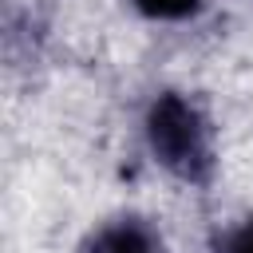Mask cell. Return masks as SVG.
I'll use <instances>...</instances> for the list:
<instances>
[{
  "instance_id": "1",
  "label": "cell",
  "mask_w": 253,
  "mask_h": 253,
  "mask_svg": "<svg viewBox=\"0 0 253 253\" xmlns=\"http://www.w3.org/2000/svg\"><path fill=\"white\" fill-rule=\"evenodd\" d=\"M146 142L154 150V158L174 170L186 182H206L213 154H210V134L202 115L174 91L158 95L146 111Z\"/></svg>"
},
{
  "instance_id": "2",
  "label": "cell",
  "mask_w": 253,
  "mask_h": 253,
  "mask_svg": "<svg viewBox=\"0 0 253 253\" xmlns=\"http://www.w3.org/2000/svg\"><path fill=\"white\" fill-rule=\"evenodd\" d=\"M87 253H158V249H154V233H150L142 221L119 217V221L103 225V229L91 237Z\"/></svg>"
},
{
  "instance_id": "4",
  "label": "cell",
  "mask_w": 253,
  "mask_h": 253,
  "mask_svg": "<svg viewBox=\"0 0 253 253\" xmlns=\"http://www.w3.org/2000/svg\"><path fill=\"white\" fill-rule=\"evenodd\" d=\"M217 253H253V217L249 221H241L225 241H221V249Z\"/></svg>"
},
{
  "instance_id": "3",
  "label": "cell",
  "mask_w": 253,
  "mask_h": 253,
  "mask_svg": "<svg viewBox=\"0 0 253 253\" xmlns=\"http://www.w3.org/2000/svg\"><path fill=\"white\" fill-rule=\"evenodd\" d=\"M130 4L150 20H186L202 8V0H130Z\"/></svg>"
}]
</instances>
